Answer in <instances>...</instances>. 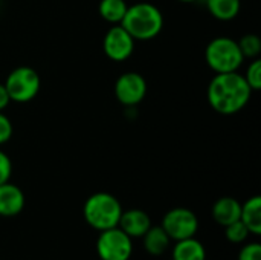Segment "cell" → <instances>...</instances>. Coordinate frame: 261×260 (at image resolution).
<instances>
[{
	"instance_id": "obj_1",
	"label": "cell",
	"mask_w": 261,
	"mask_h": 260,
	"mask_svg": "<svg viewBox=\"0 0 261 260\" xmlns=\"http://www.w3.org/2000/svg\"><path fill=\"white\" fill-rule=\"evenodd\" d=\"M252 89L245 77L237 72L216 74L208 84L206 98L210 106L220 115H236L246 107Z\"/></svg>"
},
{
	"instance_id": "obj_2",
	"label": "cell",
	"mask_w": 261,
	"mask_h": 260,
	"mask_svg": "<svg viewBox=\"0 0 261 260\" xmlns=\"http://www.w3.org/2000/svg\"><path fill=\"white\" fill-rule=\"evenodd\" d=\"M135 40L148 41L158 37L164 28V14L148 2H139L127 8L122 21L119 23Z\"/></svg>"
},
{
	"instance_id": "obj_3",
	"label": "cell",
	"mask_w": 261,
	"mask_h": 260,
	"mask_svg": "<svg viewBox=\"0 0 261 260\" xmlns=\"http://www.w3.org/2000/svg\"><path fill=\"white\" fill-rule=\"evenodd\" d=\"M122 215V205L113 195L107 192H98L90 195L83 207V216L89 227L93 230L104 231L118 227Z\"/></svg>"
},
{
	"instance_id": "obj_4",
	"label": "cell",
	"mask_w": 261,
	"mask_h": 260,
	"mask_svg": "<svg viewBox=\"0 0 261 260\" xmlns=\"http://www.w3.org/2000/svg\"><path fill=\"white\" fill-rule=\"evenodd\" d=\"M205 61L216 74L237 72L245 57L240 51L239 41L231 37H217L211 40L205 49Z\"/></svg>"
},
{
	"instance_id": "obj_5",
	"label": "cell",
	"mask_w": 261,
	"mask_h": 260,
	"mask_svg": "<svg viewBox=\"0 0 261 260\" xmlns=\"http://www.w3.org/2000/svg\"><path fill=\"white\" fill-rule=\"evenodd\" d=\"M5 87L11 101L23 104L29 103L38 95L41 89V78L35 69L29 66H18L6 77Z\"/></svg>"
},
{
	"instance_id": "obj_6",
	"label": "cell",
	"mask_w": 261,
	"mask_h": 260,
	"mask_svg": "<svg viewBox=\"0 0 261 260\" xmlns=\"http://www.w3.org/2000/svg\"><path fill=\"white\" fill-rule=\"evenodd\" d=\"M96 254L99 260H130L133 254V241L119 227L99 231Z\"/></svg>"
},
{
	"instance_id": "obj_7",
	"label": "cell",
	"mask_w": 261,
	"mask_h": 260,
	"mask_svg": "<svg viewBox=\"0 0 261 260\" xmlns=\"http://www.w3.org/2000/svg\"><path fill=\"white\" fill-rule=\"evenodd\" d=\"M161 227L171 241H182L196 236L199 230V219L193 210L176 207L165 213Z\"/></svg>"
},
{
	"instance_id": "obj_8",
	"label": "cell",
	"mask_w": 261,
	"mask_h": 260,
	"mask_svg": "<svg viewBox=\"0 0 261 260\" xmlns=\"http://www.w3.org/2000/svg\"><path fill=\"white\" fill-rule=\"evenodd\" d=\"M115 95L127 107L138 106L147 95V81L138 72H124L115 83Z\"/></svg>"
},
{
	"instance_id": "obj_9",
	"label": "cell",
	"mask_w": 261,
	"mask_h": 260,
	"mask_svg": "<svg viewBox=\"0 0 261 260\" xmlns=\"http://www.w3.org/2000/svg\"><path fill=\"white\" fill-rule=\"evenodd\" d=\"M135 38L121 26L113 25L102 38L104 54L113 61H125L135 51Z\"/></svg>"
},
{
	"instance_id": "obj_10",
	"label": "cell",
	"mask_w": 261,
	"mask_h": 260,
	"mask_svg": "<svg viewBox=\"0 0 261 260\" xmlns=\"http://www.w3.org/2000/svg\"><path fill=\"white\" fill-rule=\"evenodd\" d=\"M118 227L132 239H139L151 227V218L148 216V213L139 208H130L127 211L122 210Z\"/></svg>"
},
{
	"instance_id": "obj_11",
	"label": "cell",
	"mask_w": 261,
	"mask_h": 260,
	"mask_svg": "<svg viewBox=\"0 0 261 260\" xmlns=\"http://www.w3.org/2000/svg\"><path fill=\"white\" fill-rule=\"evenodd\" d=\"M24 193L9 181L0 185V218H14L24 208Z\"/></svg>"
},
{
	"instance_id": "obj_12",
	"label": "cell",
	"mask_w": 261,
	"mask_h": 260,
	"mask_svg": "<svg viewBox=\"0 0 261 260\" xmlns=\"http://www.w3.org/2000/svg\"><path fill=\"white\" fill-rule=\"evenodd\" d=\"M240 211H242V204L236 198L223 196L214 202L211 215L219 225L226 227L240 219Z\"/></svg>"
},
{
	"instance_id": "obj_13",
	"label": "cell",
	"mask_w": 261,
	"mask_h": 260,
	"mask_svg": "<svg viewBox=\"0 0 261 260\" xmlns=\"http://www.w3.org/2000/svg\"><path fill=\"white\" fill-rule=\"evenodd\" d=\"M171 239L168 238V234L165 233V230L161 225H151L147 233L142 236V244H144V250L145 253H148L150 256H162L168 247H170Z\"/></svg>"
},
{
	"instance_id": "obj_14",
	"label": "cell",
	"mask_w": 261,
	"mask_h": 260,
	"mask_svg": "<svg viewBox=\"0 0 261 260\" xmlns=\"http://www.w3.org/2000/svg\"><path fill=\"white\" fill-rule=\"evenodd\" d=\"M173 260H206V250L200 241L196 238H188L176 241L171 251Z\"/></svg>"
},
{
	"instance_id": "obj_15",
	"label": "cell",
	"mask_w": 261,
	"mask_h": 260,
	"mask_svg": "<svg viewBox=\"0 0 261 260\" xmlns=\"http://www.w3.org/2000/svg\"><path fill=\"white\" fill-rule=\"evenodd\" d=\"M240 221L248 227L252 236L261 234V198L252 196L245 204H242Z\"/></svg>"
},
{
	"instance_id": "obj_16",
	"label": "cell",
	"mask_w": 261,
	"mask_h": 260,
	"mask_svg": "<svg viewBox=\"0 0 261 260\" xmlns=\"http://www.w3.org/2000/svg\"><path fill=\"white\" fill-rule=\"evenodd\" d=\"M205 5L214 18L220 21H229L239 15L242 0H205Z\"/></svg>"
},
{
	"instance_id": "obj_17",
	"label": "cell",
	"mask_w": 261,
	"mask_h": 260,
	"mask_svg": "<svg viewBox=\"0 0 261 260\" xmlns=\"http://www.w3.org/2000/svg\"><path fill=\"white\" fill-rule=\"evenodd\" d=\"M128 5L125 0H101L98 5L99 15L112 25H119L125 15Z\"/></svg>"
},
{
	"instance_id": "obj_18",
	"label": "cell",
	"mask_w": 261,
	"mask_h": 260,
	"mask_svg": "<svg viewBox=\"0 0 261 260\" xmlns=\"http://www.w3.org/2000/svg\"><path fill=\"white\" fill-rule=\"evenodd\" d=\"M239 46L245 58H258L261 52V41L257 34H245L239 40Z\"/></svg>"
},
{
	"instance_id": "obj_19",
	"label": "cell",
	"mask_w": 261,
	"mask_h": 260,
	"mask_svg": "<svg viewBox=\"0 0 261 260\" xmlns=\"http://www.w3.org/2000/svg\"><path fill=\"white\" fill-rule=\"evenodd\" d=\"M223 228H225V236H226V239H228L231 244H236V245L245 244V242L248 241V238L251 236L248 227H246L240 219L236 221V222H232V224H229V225H226V227H223Z\"/></svg>"
},
{
	"instance_id": "obj_20",
	"label": "cell",
	"mask_w": 261,
	"mask_h": 260,
	"mask_svg": "<svg viewBox=\"0 0 261 260\" xmlns=\"http://www.w3.org/2000/svg\"><path fill=\"white\" fill-rule=\"evenodd\" d=\"M246 83L249 84V87L254 90H260L261 89V60L260 58H254L251 61V64L246 69V74L243 75Z\"/></svg>"
},
{
	"instance_id": "obj_21",
	"label": "cell",
	"mask_w": 261,
	"mask_h": 260,
	"mask_svg": "<svg viewBox=\"0 0 261 260\" xmlns=\"http://www.w3.org/2000/svg\"><path fill=\"white\" fill-rule=\"evenodd\" d=\"M239 260H261V245L258 242L245 244L239 253Z\"/></svg>"
},
{
	"instance_id": "obj_22",
	"label": "cell",
	"mask_w": 261,
	"mask_h": 260,
	"mask_svg": "<svg viewBox=\"0 0 261 260\" xmlns=\"http://www.w3.org/2000/svg\"><path fill=\"white\" fill-rule=\"evenodd\" d=\"M12 132H14V127H12L11 120L3 112H0V146L6 144L11 139Z\"/></svg>"
},
{
	"instance_id": "obj_23",
	"label": "cell",
	"mask_w": 261,
	"mask_h": 260,
	"mask_svg": "<svg viewBox=\"0 0 261 260\" xmlns=\"http://www.w3.org/2000/svg\"><path fill=\"white\" fill-rule=\"evenodd\" d=\"M11 173H12V162L9 156L3 150H0V185L9 181Z\"/></svg>"
},
{
	"instance_id": "obj_24",
	"label": "cell",
	"mask_w": 261,
	"mask_h": 260,
	"mask_svg": "<svg viewBox=\"0 0 261 260\" xmlns=\"http://www.w3.org/2000/svg\"><path fill=\"white\" fill-rule=\"evenodd\" d=\"M9 103H11V98L8 95V90H6L5 84L0 83V112L5 110L9 106Z\"/></svg>"
},
{
	"instance_id": "obj_25",
	"label": "cell",
	"mask_w": 261,
	"mask_h": 260,
	"mask_svg": "<svg viewBox=\"0 0 261 260\" xmlns=\"http://www.w3.org/2000/svg\"><path fill=\"white\" fill-rule=\"evenodd\" d=\"M179 2H184V3H191V2H197V0H179Z\"/></svg>"
}]
</instances>
